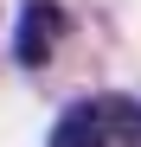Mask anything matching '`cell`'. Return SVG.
<instances>
[{
    "label": "cell",
    "mask_w": 141,
    "mask_h": 147,
    "mask_svg": "<svg viewBox=\"0 0 141 147\" xmlns=\"http://www.w3.org/2000/svg\"><path fill=\"white\" fill-rule=\"evenodd\" d=\"M64 7L58 0H26L19 7V26H13V64H26V70H45L52 64V45L64 38Z\"/></svg>",
    "instance_id": "obj_1"
},
{
    "label": "cell",
    "mask_w": 141,
    "mask_h": 147,
    "mask_svg": "<svg viewBox=\"0 0 141 147\" xmlns=\"http://www.w3.org/2000/svg\"><path fill=\"white\" fill-rule=\"evenodd\" d=\"M45 147H109V134H103V115H96V96L70 102V109L58 115V128H52V141H45Z\"/></svg>",
    "instance_id": "obj_2"
},
{
    "label": "cell",
    "mask_w": 141,
    "mask_h": 147,
    "mask_svg": "<svg viewBox=\"0 0 141 147\" xmlns=\"http://www.w3.org/2000/svg\"><path fill=\"white\" fill-rule=\"evenodd\" d=\"M96 115H103L109 147H141V102L135 96H96Z\"/></svg>",
    "instance_id": "obj_3"
}]
</instances>
